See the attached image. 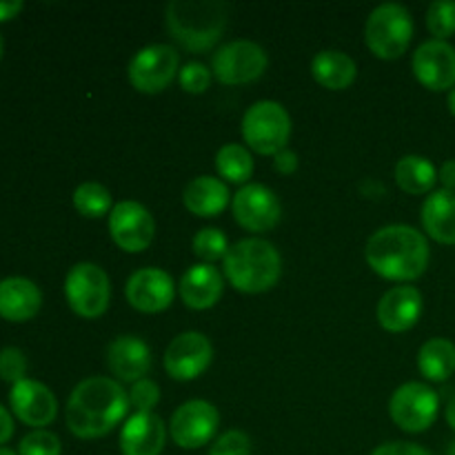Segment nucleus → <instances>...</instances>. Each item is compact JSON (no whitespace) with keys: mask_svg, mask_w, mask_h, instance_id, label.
<instances>
[{"mask_svg":"<svg viewBox=\"0 0 455 455\" xmlns=\"http://www.w3.org/2000/svg\"><path fill=\"white\" fill-rule=\"evenodd\" d=\"M220 427L218 409L207 400L180 404L169 420V435L180 449H200L209 444Z\"/></svg>","mask_w":455,"mask_h":455,"instance_id":"obj_13","label":"nucleus"},{"mask_svg":"<svg viewBox=\"0 0 455 455\" xmlns=\"http://www.w3.org/2000/svg\"><path fill=\"white\" fill-rule=\"evenodd\" d=\"M274 167H275V172L283 173V176H291V173H296V169H298L296 151L283 149L280 154H275L274 156Z\"/></svg>","mask_w":455,"mask_h":455,"instance_id":"obj_38","label":"nucleus"},{"mask_svg":"<svg viewBox=\"0 0 455 455\" xmlns=\"http://www.w3.org/2000/svg\"><path fill=\"white\" fill-rule=\"evenodd\" d=\"M447 107H449V111H451V114L455 116V87L451 89V92H449V96H447Z\"/></svg>","mask_w":455,"mask_h":455,"instance_id":"obj_43","label":"nucleus"},{"mask_svg":"<svg viewBox=\"0 0 455 455\" xmlns=\"http://www.w3.org/2000/svg\"><path fill=\"white\" fill-rule=\"evenodd\" d=\"M413 76L429 92H451L455 87V47L447 40H427L413 53Z\"/></svg>","mask_w":455,"mask_h":455,"instance_id":"obj_15","label":"nucleus"},{"mask_svg":"<svg viewBox=\"0 0 455 455\" xmlns=\"http://www.w3.org/2000/svg\"><path fill=\"white\" fill-rule=\"evenodd\" d=\"M9 407L13 416L27 427L43 429L49 427L58 416V400L47 385L25 378L9 391Z\"/></svg>","mask_w":455,"mask_h":455,"instance_id":"obj_17","label":"nucleus"},{"mask_svg":"<svg viewBox=\"0 0 455 455\" xmlns=\"http://www.w3.org/2000/svg\"><path fill=\"white\" fill-rule=\"evenodd\" d=\"M65 298L71 311L80 318H100L109 309V275L93 262H78L71 267L65 278Z\"/></svg>","mask_w":455,"mask_h":455,"instance_id":"obj_7","label":"nucleus"},{"mask_svg":"<svg viewBox=\"0 0 455 455\" xmlns=\"http://www.w3.org/2000/svg\"><path fill=\"white\" fill-rule=\"evenodd\" d=\"M180 74V56L172 44H147L129 62V83L140 93H160Z\"/></svg>","mask_w":455,"mask_h":455,"instance_id":"obj_9","label":"nucleus"},{"mask_svg":"<svg viewBox=\"0 0 455 455\" xmlns=\"http://www.w3.org/2000/svg\"><path fill=\"white\" fill-rule=\"evenodd\" d=\"M182 203L194 216L216 218L229 207V187L220 178L198 176L185 187Z\"/></svg>","mask_w":455,"mask_h":455,"instance_id":"obj_24","label":"nucleus"},{"mask_svg":"<svg viewBox=\"0 0 455 455\" xmlns=\"http://www.w3.org/2000/svg\"><path fill=\"white\" fill-rule=\"evenodd\" d=\"M413 40V18L407 7L385 3L373 9L364 25V43L380 60H395L404 56Z\"/></svg>","mask_w":455,"mask_h":455,"instance_id":"obj_5","label":"nucleus"},{"mask_svg":"<svg viewBox=\"0 0 455 455\" xmlns=\"http://www.w3.org/2000/svg\"><path fill=\"white\" fill-rule=\"evenodd\" d=\"M109 234L123 251L140 253L154 243L156 220L145 204L123 200L109 213Z\"/></svg>","mask_w":455,"mask_h":455,"instance_id":"obj_12","label":"nucleus"},{"mask_svg":"<svg viewBox=\"0 0 455 455\" xmlns=\"http://www.w3.org/2000/svg\"><path fill=\"white\" fill-rule=\"evenodd\" d=\"M107 367L118 382H138L149 373L151 349L142 338L118 336L107 347Z\"/></svg>","mask_w":455,"mask_h":455,"instance_id":"obj_19","label":"nucleus"},{"mask_svg":"<svg viewBox=\"0 0 455 455\" xmlns=\"http://www.w3.org/2000/svg\"><path fill=\"white\" fill-rule=\"evenodd\" d=\"M438 182L443 185V189L455 191V160H447L438 169Z\"/></svg>","mask_w":455,"mask_h":455,"instance_id":"obj_39","label":"nucleus"},{"mask_svg":"<svg viewBox=\"0 0 455 455\" xmlns=\"http://www.w3.org/2000/svg\"><path fill=\"white\" fill-rule=\"evenodd\" d=\"M13 435V418L7 409L0 404V444L9 443Z\"/></svg>","mask_w":455,"mask_h":455,"instance_id":"obj_40","label":"nucleus"},{"mask_svg":"<svg viewBox=\"0 0 455 455\" xmlns=\"http://www.w3.org/2000/svg\"><path fill=\"white\" fill-rule=\"evenodd\" d=\"M27 358L18 347H4L0 349V380L12 382L18 385L20 380H25L27 373Z\"/></svg>","mask_w":455,"mask_h":455,"instance_id":"obj_34","label":"nucleus"},{"mask_svg":"<svg viewBox=\"0 0 455 455\" xmlns=\"http://www.w3.org/2000/svg\"><path fill=\"white\" fill-rule=\"evenodd\" d=\"M212 360V340L200 331H185L169 342L167 351H164V371L173 380L189 382L203 376Z\"/></svg>","mask_w":455,"mask_h":455,"instance_id":"obj_14","label":"nucleus"},{"mask_svg":"<svg viewBox=\"0 0 455 455\" xmlns=\"http://www.w3.org/2000/svg\"><path fill=\"white\" fill-rule=\"evenodd\" d=\"M395 182L400 189L411 196L434 194V187L438 182V169L425 156H404L395 164Z\"/></svg>","mask_w":455,"mask_h":455,"instance_id":"obj_26","label":"nucleus"},{"mask_svg":"<svg viewBox=\"0 0 455 455\" xmlns=\"http://www.w3.org/2000/svg\"><path fill=\"white\" fill-rule=\"evenodd\" d=\"M311 76L320 87L329 89V92H342L355 83L358 67L349 53L324 49L311 60Z\"/></svg>","mask_w":455,"mask_h":455,"instance_id":"obj_25","label":"nucleus"},{"mask_svg":"<svg viewBox=\"0 0 455 455\" xmlns=\"http://www.w3.org/2000/svg\"><path fill=\"white\" fill-rule=\"evenodd\" d=\"M209 455H251V440L243 431L231 429L212 444Z\"/></svg>","mask_w":455,"mask_h":455,"instance_id":"obj_36","label":"nucleus"},{"mask_svg":"<svg viewBox=\"0 0 455 455\" xmlns=\"http://www.w3.org/2000/svg\"><path fill=\"white\" fill-rule=\"evenodd\" d=\"M418 369L429 382H447L455 373V345L447 338H431L418 351Z\"/></svg>","mask_w":455,"mask_h":455,"instance_id":"obj_27","label":"nucleus"},{"mask_svg":"<svg viewBox=\"0 0 455 455\" xmlns=\"http://www.w3.org/2000/svg\"><path fill=\"white\" fill-rule=\"evenodd\" d=\"M178 83L187 93H204L212 84V69L203 62H187L178 74Z\"/></svg>","mask_w":455,"mask_h":455,"instance_id":"obj_35","label":"nucleus"},{"mask_svg":"<svg viewBox=\"0 0 455 455\" xmlns=\"http://www.w3.org/2000/svg\"><path fill=\"white\" fill-rule=\"evenodd\" d=\"M444 418H447V425L455 431V395L447 403V409H444Z\"/></svg>","mask_w":455,"mask_h":455,"instance_id":"obj_42","label":"nucleus"},{"mask_svg":"<svg viewBox=\"0 0 455 455\" xmlns=\"http://www.w3.org/2000/svg\"><path fill=\"white\" fill-rule=\"evenodd\" d=\"M425 300L413 284H398L389 289L378 302V323L389 333H404L420 320Z\"/></svg>","mask_w":455,"mask_h":455,"instance_id":"obj_18","label":"nucleus"},{"mask_svg":"<svg viewBox=\"0 0 455 455\" xmlns=\"http://www.w3.org/2000/svg\"><path fill=\"white\" fill-rule=\"evenodd\" d=\"M216 169L225 182L244 187L253 176V158L247 147L229 142L216 154Z\"/></svg>","mask_w":455,"mask_h":455,"instance_id":"obj_28","label":"nucleus"},{"mask_svg":"<svg viewBox=\"0 0 455 455\" xmlns=\"http://www.w3.org/2000/svg\"><path fill=\"white\" fill-rule=\"evenodd\" d=\"M231 212L243 229L265 234L280 222L283 204L269 187L260 185V182H249V185L240 187L238 194L231 198Z\"/></svg>","mask_w":455,"mask_h":455,"instance_id":"obj_11","label":"nucleus"},{"mask_svg":"<svg viewBox=\"0 0 455 455\" xmlns=\"http://www.w3.org/2000/svg\"><path fill=\"white\" fill-rule=\"evenodd\" d=\"M447 455H455V440L451 444H449V449H447Z\"/></svg>","mask_w":455,"mask_h":455,"instance_id":"obj_45","label":"nucleus"},{"mask_svg":"<svg viewBox=\"0 0 455 455\" xmlns=\"http://www.w3.org/2000/svg\"><path fill=\"white\" fill-rule=\"evenodd\" d=\"M267 52L253 40H234L213 53L212 74L222 84H247L267 71Z\"/></svg>","mask_w":455,"mask_h":455,"instance_id":"obj_10","label":"nucleus"},{"mask_svg":"<svg viewBox=\"0 0 455 455\" xmlns=\"http://www.w3.org/2000/svg\"><path fill=\"white\" fill-rule=\"evenodd\" d=\"M222 291H225L222 274L213 265H204V262L189 267L182 274L180 284H178V293H180L182 302L194 311L216 307L218 300L222 298Z\"/></svg>","mask_w":455,"mask_h":455,"instance_id":"obj_21","label":"nucleus"},{"mask_svg":"<svg viewBox=\"0 0 455 455\" xmlns=\"http://www.w3.org/2000/svg\"><path fill=\"white\" fill-rule=\"evenodd\" d=\"M427 29L434 40H449L455 34V3L435 0L427 9Z\"/></svg>","mask_w":455,"mask_h":455,"instance_id":"obj_31","label":"nucleus"},{"mask_svg":"<svg viewBox=\"0 0 455 455\" xmlns=\"http://www.w3.org/2000/svg\"><path fill=\"white\" fill-rule=\"evenodd\" d=\"M127 302L140 314H160L169 309L176 296V283L172 275L158 267L138 269L129 275L124 287Z\"/></svg>","mask_w":455,"mask_h":455,"instance_id":"obj_16","label":"nucleus"},{"mask_svg":"<svg viewBox=\"0 0 455 455\" xmlns=\"http://www.w3.org/2000/svg\"><path fill=\"white\" fill-rule=\"evenodd\" d=\"M371 455H431L425 447L416 443H385L376 447Z\"/></svg>","mask_w":455,"mask_h":455,"instance_id":"obj_37","label":"nucleus"},{"mask_svg":"<svg viewBox=\"0 0 455 455\" xmlns=\"http://www.w3.org/2000/svg\"><path fill=\"white\" fill-rule=\"evenodd\" d=\"M167 429L163 418L156 413H133L120 431V453L160 455L167 443Z\"/></svg>","mask_w":455,"mask_h":455,"instance_id":"obj_20","label":"nucleus"},{"mask_svg":"<svg viewBox=\"0 0 455 455\" xmlns=\"http://www.w3.org/2000/svg\"><path fill=\"white\" fill-rule=\"evenodd\" d=\"M0 455H18V453L12 451V449H7V447H0Z\"/></svg>","mask_w":455,"mask_h":455,"instance_id":"obj_44","label":"nucleus"},{"mask_svg":"<svg viewBox=\"0 0 455 455\" xmlns=\"http://www.w3.org/2000/svg\"><path fill=\"white\" fill-rule=\"evenodd\" d=\"M420 220L429 238L455 247V191L438 189L427 196L420 209Z\"/></svg>","mask_w":455,"mask_h":455,"instance_id":"obj_23","label":"nucleus"},{"mask_svg":"<svg viewBox=\"0 0 455 455\" xmlns=\"http://www.w3.org/2000/svg\"><path fill=\"white\" fill-rule=\"evenodd\" d=\"M229 9L218 0H173L167 4V29L189 52H207L222 38Z\"/></svg>","mask_w":455,"mask_h":455,"instance_id":"obj_4","label":"nucleus"},{"mask_svg":"<svg viewBox=\"0 0 455 455\" xmlns=\"http://www.w3.org/2000/svg\"><path fill=\"white\" fill-rule=\"evenodd\" d=\"M0 58H3V38H0Z\"/></svg>","mask_w":455,"mask_h":455,"instance_id":"obj_46","label":"nucleus"},{"mask_svg":"<svg viewBox=\"0 0 455 455\" xmlns=\"http://www.w3.org/2000/svg\"><path fill=\"white\" fill-rule=\"evenodd\" d=\"M22 7H25V4H22L20 0H7V3L3 0V3H0V22L16 18L18 13L22 12Z\"/></svg>","mask_w":455,"mask_h":455,"instance_id":"obj_41","label":"nucleus"},{"mask_svg":"<svg viewBox=\"0 0 455 455\" xmlns=\"http://www.w3.org/2000/svg\"><path fill=\"white\" fill-rule=\"evenodd\" d=\"M127 395L129 407L136 409V413H151V409L160 403V387L149 378H142V380L133 382Z\"/></svg>","mask_w":455,"mask_h":455,"instance_id":"obj_33","label":"nucleus"},{"mask_svg":"<svg viewBox=\"0 0 455 455\" xmlns=\"http://www.w3.org/2000/svg\"><path fill=\"white\" fill-rule=\"evenodd\" d=\"M440 413V395L425 382H404L389 400V416L407 434H425Z\"/></svg>","mask_w":455,"mask_h":455,"instance_id":"obj_8","label":"nucleus"},{"mask_svg":"<svg viewBox=\"0 0 455 455\" xmlns=\"http://www.w3.org/2000/svg\"><path fill=\"white\" fill-rule=\"evenodd\" d=\"M43 307V293L29 278L12 275L0 280V318L9 323H27Z\"/></svg>","mask_w":455,"mask_h":455,"instance_id":"obj_22","label":"nucleus"},{"mask_svg":"<svg viewBox=\"0 0 455 455\" xmlns=\"http://www.w3.org/2000/svg\"><path fill=\"white\" fill-rule=\"evenodd\" d=\"M240 129L249 149L260 156H275L287 149L291 138V116L280 102L258 100L244 111Z\"/></svg>","mask_w":455,"mask_h":455,"instance_id":"obj_6","label":"nucleus"},{"mask_svg":"<svg viewBox=\"0 0 455 455\" xmlns=\"http://www.w3.org/2000/svg\"><path fill=\"white\" fill-rule=\"evenodd\" d=\"M364 258L380 278L413 283L429 267V240L416 227L387 225L367 240Z\"/></svg>","mask_w":455,"mask_h":455,"instance_id":"obj_2","label":"nucleus"},{"mask_svg":"<svg viewBox=\"0 0 455 455\" xmlns=\"http://www.w3.org/2000/svg\"><path fill=\"white\" fill-rule=\"evenodd\" d=\"M191 249L204 265H213L218 260H225V256L229 253V240L216 227H204L194 235Z\"/></svg>","mask_w":455,"mask_h":455,"instance_id":"obj_30","label":"nucleus"},{"mask_svg":"<svg viewBox=\"0 0 455 455\" xmlns=\"http://www.w3.org/2000/svg\"><path fill=\"white\" fill-rule=\"evenodd\" d=\"M74 207L84 218H105L109 216L114 204L111 194L100 182H83L74 191Z\"/></svg>","mask_w":455,"mask_h":455,"instance_id":"obj_29","label":"nucleus"},{"mask_svg":"<svg viewBox=\"0 0 455 455\" xmlns=\"http://www.w3.org/2000/svg\"><path fill=\"white\" fill-rule=\"evenodd\" d=\"M62 444L56 434L47 429H34L18 444V455H60Z\"/></svg>","mask_w":455,"mask_h":455,"instance_id":"obj_32","label":"nucleus"},{"mask_svg":"<svg viewBox=\"0 0 455 455\" xmlns=\"http://www.w3.org/2000/svg\"><path fill=\"white\" fill-rule=\"evenodd\" d=\"M129 411V395L118 380L93 376L78 382L67 400L65 418L80 440H98L111 434Z\"/></svg>","mask_w":455,"mask_h":455,"instance_id":"obj_1","label":"nucleus"},{"mask_svg":"<svg viewBox=\"0 0 455 455\" xmlns=\"http://www.w3.org/2000/svg\"><path fill=\"white\" fill-rule=\"evenodd\" d=\"M222 265L231 287L249 296L274 289L283 274L278 249L262 238H243L231 244Z\"/></svg>","mask_w":455,"mask_h":455,"instance_id":"obj_3","label":"nucleus"}]
</instances>
